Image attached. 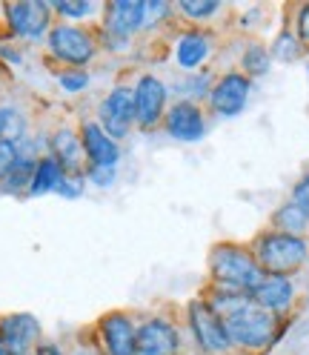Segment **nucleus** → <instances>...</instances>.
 Listing matches in <instances>:
<instances>
[{
  "label": "nucleus",
  "mask_w": 309,
  "mask_h": 355,
  "mask_svg": "<svg viewBox=\"0 0 309 355\" xmlns=\"http://www.w3.org/2000/svg\"><path fill=\"white\" fill-rule=\"evenodd\" d=\"M132 86H135V132L154 135L161 132L166 109L172 103L169 83L158 72H138L132 78Z\"/></svg>",
  "instance_id": "nucleus-10"
},
{
  "label": "nucleus",
  "mask_w": 309,
  "mask_h": 355,
  "mask_svg": "<svg viewBox=\"0 0 309 355\" xmlns=\"http://www.w3.org/2000/svg\"><path fill=\"white\" fill-rule=\"evenodd\" d=\"M218 72L212 69H201V72H189V75H178L169 83V95L172 101H192V103H206L209 92H212V83H215Z\"/></svg>",
  "instance_id": "nucleus-19"
},
{
  "label": "nucleus",
  "mask_w": 309,
  "mask_h": 355,
  "mask_svg": "<svg viewBox=\"0 0 309 355\" xmlns=\"http://www.w3.org/2000/svg\"><path fill=\"white\" fill-rule=\"evenodd\" d=\"M290 26H292V32H295L298 40H301V46H303L306 55H309V3H298V6H292Z\"/></svg>",
  "instance_id": "nucleus-33"
},
{
  "label": "nucleus",
  "mask_w": 309,
  "mask_h": 355,
  "mask_svg": "<svg viewBox=\"0 0 309 355\" xmlns=\"http://www.w3.org/2000/svg\"><path fill=\"white\" fill-rule=\"evenodd\" d=\"M78 132H80L83 155H86V166H121L123 144L109 138L92 115H80L78 118Z\"/></svg>",
  "instance_id": "nucleus-15"
},
{
  "label": "nucleus",
  "mask_w": 309,
  "mask_h": 355,
  "mask_svg": "<svg viewBox=\"0 0 309 355\" xmlns=\"http://www.w3.org/2000/svg\"><path fill=\"white\" fill-rule=\"evenodd\" d=\"M290 321L292 318H278L267 309H261L255 301H249L244 309L229 315L224 327L235 355H267L278 347Z\"/></svg>",
  "instance_id": "nucleus-2"
},
{
  "label": "nucleus",
  "mask_w": 309,
  "mask_h": 355,
  "mask_svg": "<svg viewBox=\"0 0 309 355\" xmlns=\"http://www.w3.org/2000/svg\"><path fill=\"white\" fill-rule=\"evenodd\" d=\"M37 161L29 158H17V164L12 166V172L6 175V181L0 184V195H9V198H26L29 184H32V175H35Z\"/></svg>",
  "instance_id": "nucleus-28"
},
{
  "label": "nucleus",
  "mask_w": 309,
  "mask_h": 355,
  "mask_svg": "<svg viewBox=\"0 0 309 355\" xmlns=\"http://www.w3.org/2000/svg\"><path fill=\"white\" fill-rule=\"evenodd\" d=\"M0 338H3L9 355H32L35 347L46 338L43 324L32 313H6L0 315Z\"/></svg>",
  "instance_id": "nucleus-16"
},
{
  "label": "nucleus",
  "mask_w": 309,
  "mask_h": 355,
  "mask_svg": "<svg viewBox=\"0 0 309 355\" xmlns=\"http://www.w3.org/2000/svg\"><path fill=\"white\" fill-rule=\"evenodd\" d=\"M17 144H12V141H0V184L6 181V175L12 172V166L17 164Z\"/></svg>",
  "instance_id": "nucleus-35"
},
{
  "label": "nucleus",
  "mask_w": 309,
  "mask_h": 355,
  "mask_svg": "<svg viewBox=\"0 0 309 355\" xmlns=\"http://www.w3.org/2000/svg\"><path fill=\"white\" fill-rule=\"evenodd\" d=\"M290 201H295L303 212H306V218H309V169L298 178V184L292 187V192H290Z\"/></svg>",
  "instance_id": "nucleus-36"
},
{
  "label": "nucleus",
  "mask_w": 309,
  "mask_h": 355,
  "mask_svg": "<svg viewBox=\"0 0 309 355\" xmlns=\"http://www.w3.org/2000/svg\"><path fill=\"white\" fill-rule=\"evenodd\" d=\"M306 75H309V55H306Z\"/></svg>",
  "instance_id": "nucleus-40"
},
{
  "label": "nucleus",
  "mask_w": 309,
  "mask_h": 355,
  "mask_svg": "<svg viewBox=\"0 0 309 355\" xmlns=\"http://www.w3.org/2000/svg\"><path fill=\"white\" fill-rule=\"evenodd\" d=\"M52 78L63 95H86L92 86V69H52Z\"/></svg>",
  "instance_id": "nucleus-29"
},
{
  "label": "nucleus",
  "mask_w": 309,
  "mask_h": 355,
  "mask_svg": "<svg viewBox=\"0 0 309 355\" xmlns=\"http://www.w3.org/2000/svg\"><path fill=\"white\" fill-rule=\"evenodd\" d=\"M46 146H49V155L63 166L66 175H83L86 155H83V144H80L78 121L58 118L46 129Z\"/></svg>",
  "instance_id": "nucleus-14"
},
{
  "label": "nucleus",
  "mask_w": 309,
  "mask_h": 355,
  "mask_svg": "<svg viewBox=\"0 0 309 355\" xmlns=\"http://www.w3.org/2000/svg\"><path fill=\"white\" fill-rule=\"evenodd\" d=\"M63 166L52 158V155H43L35 166V175H32V184H29V192L26 198H46V195H55L60 181H63Z\"/></svg>",
  "instance_id": "nucleus-24"
},
{
  "label": "nucleus",
  "mask_w": 309,
  "mask_h": 355,
  "mask_svg": "<svg viewBox=\"0 0 309 355\" xmlns=\"http://www.w3.org/2000/svg\"><path fill=\"white\" fill-rule=\"evenodd\" d=\"M270 230H278V232H286V235H309V218L295 201L286 198L283 204H278L272 209Z\"/></svg>",
  "instance_id": "nucleus-25"
},
{
  "label": "nucleus",
  "mask_w": 309,
  "mask_h": 355,
  "mask_svg": "<svg viewBox=\"0 0 309 355\" xmlns=\"http://www.w3.org/2000/svg\"><path fill=\"white\" fill-rule=\"evenodd\" d=\"M263 275L267 272L255 261L249 241H215L206 252V284L252 295Z\"/></svg>",
  "instance_id": "nucleus-1"
},
{
  "label": "nucleus",
  "mask_w": 309,
  "mask_h": 355,
  "mask_svg": "<svg viewBox=\"0 0 309 355\" xmlns=\"http://www.w3.org/2000/svg\"><path fill=\"white\" fill-rule=\"evenodd\" d=\"M32 355H69V349H66V344L55 341V338H43Z\"/></svg>",
  "instance_id": "nucleus-38"
},
{
  "label": "nucleus",
  "mask_w": 309,
  "mask_h": 355,
  "mask_svg": "<svg viewBox=\"0 0 309 355\" xmlns=\"http://www.w3.org/2000/svg\"><path fill=\"white\" fill-rule=\"evenodd\" d=\"M161 132L166 138L178 141V144H197L206 138L209 132V112L204 103H192V101H172L166 109V118Z\"/></svg>",
  "instance_id": "nucleus-13"
},
{
  "label": "nucleus",
  "mask_w": 309,
  "mask_h": 355,
  "mask_svg": "<svg viewBox=\"0 0 309 355\" xmlns=\"http://www.w3.org/2000/svg\"><path fill=\"white\" fill-rule=\"evenodd\" d=\"M249 250L267 275L295 278L309 266V235H286L267 227L249 241Z\"/></svg>",
  "instance_id": "nucleus-4"
},
{
  "label": "nucleus",
  "mask_w": 309,
  "mask_h": 355,
  "mask_svg": "<svg viewBox=\"0 0 309 355\" xmlns=\"http://www.w3.org/2000/svg\"><path fill=\"white\" fill-rule=\"evenodd\" d=\"M55 20L63 24H80V26H98L103 15V0H49Z\"/></svg>",
  "instance_id": "nucleus-20"
},
{
  "label": "nucleus",
  "mask_w": 309,
  "mask_h": 355,
  "mask_svg": "<svg viewBox=\"0 0 309 355\" xmlns=\"http://www.w3.org/2000/svg\"><path fill=\"white\" fill-rule=\"evenodd\" d=\"M272 55H270V43H263L258 37H249L240 49V58H238V69L244 72L249 80H258V78H267L270 69H272Z\"/></svg>",
  "instance_id": "nucleus-22"
},
{
  "label": "nucleus",
  "mask_w": 309,
  "mask_h": 355,
  "mask_svg": "<svg viewBox=\"0 0 309 355\" xmlns=\"http://www.w3.org/2000/svg\"><path fill=\"white\" fill-rule=\"evenodd\" d=\"M181 315H184L189 347L197 355H235L229 336H227V327H224V318H218L212 313V306L201 295L189 298L181 309Z\"/></svg>",
  "instance_id": "nucleus-7"
},
{
  "label": "nucleus",
  "mask_w": 309,
  "mask_h": 355,
  "mask_svg": "<svg viewBox=\"0 0 309 355\" xmlns=\"http://www.w3.org/2000/svg\"><path fill=\"white\" fill-rule=\"evenodd\" d=\"M43 63L52 69H92L103 58L98 29L95 26H80V24H58L43 40Z\"/></svg>",
  "instance_id": "nucleus-3"
},
{
  "label": "nucleus",
  "mask_w": 309,
  "mask_h": 355,
  "mask_svg": "<svg viewBox=\"0 0 309 355\" xmlns=\"http://www.w3.org/2000/svg\"><path fill=\"white\" fill-rule=\"evenodd\" d=\"M175 12L186 26H206L224 12V3L220 0H175Z\"/></svg>",
  "instance_id": "nucleus-26"
},
{
  "label": "nucleus",
  "mask_w": 309,
  "mask_h": 355,
  "mask_svg": "<svg viewBox=\"0 0 309 355\" xmlns=\"http://www.w3.org/2000/svg\"><path fill=\"white\" fill-rule=\"evenodd\" d=\"M186 349H189V338L181 313L175 315L169 309L141 313L135 355H186Z\"/></svg>",
  "instance_id": "nucleus-6"
},
{
  "label": "nucleus",
  "mask_w": 309,
  "mask_h": 355,
  "mask_svg": "<svg viewBox=\"0 0 309 355\" xmlns=\"http://www.w3.org/2000/svg\"><path fill=\"white\" fill-rule=\"evenodd\" d=\"M215 49H218V37L209 26H178L169 35V58L178 75L209 69Z\"/></svg>",
  "instance_id": "nucleus-11"
},
{
  "label": "nucleus",
  "mask_w": 309,
  "mask_h": 355,
  "mask_svg": "<svg viewBox=\"0 0 309 355\" xmlns=\"http://www.w3.org/2000/svg\"><path fill=\"white\" fill-rule=\"evenodd\" d=\"M98 29V43H100V55L103 58H126V55H135L138 49V40H126V37H118L112 32H103L100 26Z\"/></svg>",
  "instance_id": "nucleus-30"
},
{
  "label": "nucleus",
  "mask_w": 309,
  "mask_h": 355,
  "mask_svg": "<svg viewBox=\"0 0 309 355\" xmlns=\"http://www.w3.org/2000/svg\"><path fill=\"white\" fill-rule=\"evenodd\" d=\"M252 301L278 318H292L298 304V286L295 278L286 275H263V281L252 290Z\"/></svg>",
  "instance_id": "nucleus-18"
},
{
  "label": "nucleus",
  "mask_w": 309,
  "mask_h": 355,
  "mask_svg": "<svg viewBox=\"0 0 309 355\" xmlns=\"http://www.w3.org/2000/svg\"><path fill=\"white\" fill-rule=\"evenodd\" d=\"M66 349H69V355H98V349L92 347V341L86 338V329H80Z\"/></svg>",
  "instance_id": "nucleus-37"
},
{
  "label": "nucleus",
  "mask_w": 309,
  "mask_h": 355,
  "mask_svg": "<svg viewBox=\"0 0 309 355\" xmlns=\"http://www.w3.org/2000/svg\"><path fill=\"white\" fill-rule=\"evenodd\" d=\"M0 63L12 66V69H20L26 63V43H20L15 37H0Z\"/></svg>",
  "instance_id": "nucleus-31"
},
{
  "label": "nucleus",
  "mask_w": 309,
  "mask_h": 355,
  "mask_svg": "<svg viewBox=\"0 0 309 355\" xmlns=\"http://www.w3.org/2000/svg\"><path fill=\"white\" fill-rule=\"evenodd\" d=\"M252 89H255V80H249L240 69H224L218 72L204 106L212 118H238L247 109Z\"/></svg>",
  "instance_id": "nucleus-12"
},
{
  "label": "nucleus",
  "mask_w": 309,
  "mask_h": 355,
  "mask_svg": "<svg viewBox=\"0 0 309 355\" xmlns=\"http://www.w3.org/2000/svg\"><path fill=\"white\" fill-rule=\"evenodd\" d=\"M138 324H141V309L112 306L100 313L92 321V327H83V329H86V338L98 349V355H135Z\"/></svg>",
  "instance_id": "nucleus-5"
},
{
  "label": "nucleus",
  "mask_w": 309,
  "mask_h": 355,
  "mask_svg": "<svg viewBox=\"0 0 309 355\" xmlns=\"http://www.w3.org/2000/svg\"><path fill=\"white\" fill-rule=\"evenodd\" d=\"M0 15H3L6 35L35 46L43 43L52 26L58 24L55 12L49 6V0H20V3H0Z\"/></svg>",
  "instance_id": "nucleus-9"
},
{
  "label": "nucleus",
  "mask_w": 309,
  "mask_h": 355,
  "mask_svg": "<svg viewBox=\"0 0 309 355\" xmlns=\"http://www.w3.org/2000/svg\"><path fill=\"white\" fill-rule=\"evenodd\" d=\"M86 187H89L86 184V175H63V181H60L55 195H60L63 201H78V198H83Z\"/></svg>",
  "instance_id": "nucleus-34"
},
{
  "label": "nucleus",
  "mask_w": 309,
  "mask_h": 355,
  "mask_svg": "<svg viewBox=\"0 0 309 355\" xmlns=\"http://www.w3.org/2000/svg\"><path fill=\"white\" fill-rule=\"evenodd\" d=\"M86 184L95 189H112L118 184V166H86Z\"/></svg>",
  "instance_id": "nucleus-32"
},
{
  "label": "nucleus",
  "mask_w": 309,
  "mask_h": 355,
  "mask_svg": "<svg viewBox=\"0 0 309 355\" xmlns=\"http://www.w3.org/2000/svg\"><path fill=\"white\" fill-rule=\"evenodd\" d=\"M103 32H112L126 40L143 37V0H106L98 20Z\"/></svg>",
  "instance_id": "nucleus-17"
},
{
  "label": "nucleus",
  "mask_w": 309,
  "mask_h": 355,
  "mask_svg": "<svg viewBox=\"0 0 309 355\" xmlns=\"http://www.w3.org/2000/svg\"><path fill=\"white\" fill-rule=\"evenodd\" d=\"M32 129V112L17 101H0V141H24Z\"/></svg>",
  "instance_id": "nucleus-21"
},
{
  "label": "nucleus",
  "mask_w": 309,
  "mask_h": 355,
  "mask_svg": "<svg viewBox=\"0 0 309 355\" xmlns=\"http://www.w3.org/2000/svg\"><path fill=\"white\" fill-rule=\"evenodd\" d=\"M0 355H9V349H6V344H3V338H0Z\"/></svg>",
  "instance_id": "nucleus-39"
},
{
  "label": "nucleus",
  "mask_w": 309,
  "mask_h": 355,
  "mask_svg": "<svg viewBox=\"0 0 309 355\" xmlns=\"http://www.w3.org/2000/svg\"><path fill=\"white\" fill-rule=\"evenodd\" d=\"M92 118L118 144L135 135V86H132V78H121L106 89L95 101Z\"/></svg>",
  "instance_id": "nucleus-8"
},
{
  "label": "nucleus",
  "mask_w": 309,
  "mask_h": 355,
  "mask_svg": "<svg viewBox=\"0 0 309 355\" xmlns=\"http://www.w3.org/2000/svg\"><path fill=\"white\" fill-rule=\"evenodd\" d=\"M270 55L275 63H298V60H306V49L301 46L298 35L292 32L290 20L278 29V35L270 40Z\"/></svg>",
  "instance_id": "nucleus-27"
},
{
  "label": "nucleus",
  "mask_w": 309,
  "mask_h": 355,
  "mask_svg": "<svg viewBox=\"0 0 309 355\" xmlns=\"http://www.w3.org/2000/svg\"><path fill=\"white\" fill-rule=\"evenodd\" d=\"M201 295L209 306H212V313L218 315V318H229V315H235L238 309H244L249 301H252V295L249 293H238V290H224V286H215V284H204V290L197 293Z\"/></svg>",
  "instance_id": "nucleus-23"
}]
</instances>
